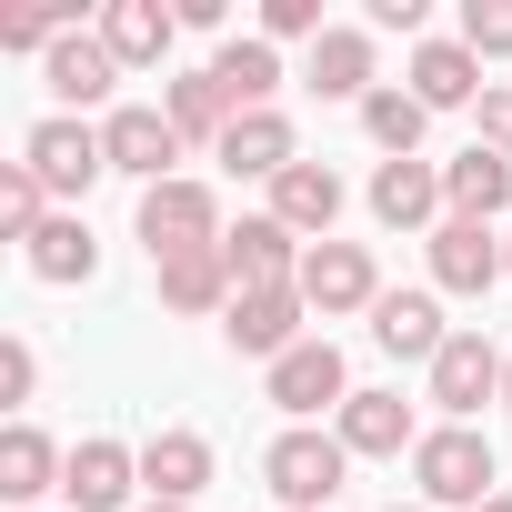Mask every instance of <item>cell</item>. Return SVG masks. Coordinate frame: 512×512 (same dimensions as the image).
<instances>
[{
	"instance_id": "obj_1",
	"label": "cell",
	"mask_w": 512,
	"mask_h": 512,
	"mask_svg": "<svg viewBox=\"0 0 512 512\" xmlns=\"http://www.w3.org/2000/svg\"><path fill=\"white\" fill-rule=\"evenodd\" d=\"M412 482H422L432 512H482L492 482H502V462H492V442H482L472 422H442V432L412 442Z\"/></svg>"
},
{
	"instance_id": "obj_2",
	"label": "cell",
	"mask_w": 512,
	"mask_h": 512,
	"mask_svg": "<svg viewBox=\"0 0 512 512\" xmlns=\"http://www.w3.org/2000/svg\"><path fill=\"white\" fill-rule=\"evenodd\" d=\"M342 472H352L342 432H312V422H292V432L262 452V482H272V502H282V512H322V502L342 492Z\"/></svg>"
},
{
	"instance_id": "obj_3",
	"label": "cell",
	"mask_w": 512,
	"mask_h": 512,
	"mask_svg": "<svg viewBox=\"0 0 512 512\" xmlns=\"http://www.w3.org/2000/svg\"><path fill=\"white\" fill-rule=\"evenodd\" d=\"M21 171L41 181V191H61V201H81L101 171H111V151H101V131L91 121H71V111H51L31 141H21Z\"/></svg>"
},
{
	"instance_id": "obj_4",
	"label": "cell",
	"mask_w": 512,
	"mask_h": 512,
	"mask_svg": "<svg viewBox=\"0 0 512 512\" xmlns=\"http://www.w3.org/2000/svg\"><path fill=\"white\" fill-rule=\"evenodd\" d=\"M141 241H151V262H171V251H211L221 241V201L201 181H151L141 191Z\"/></svg>"
},
{
	"instance_id": "obj_5",
	"label": "cell",
	"mask_w": 512,
	"mask_h": 512,
	"mask_svg": "<svg viewBox=\"0 0 512 512\" xmlns=\"http://www.w3.org/2000/svg\"><path fill=\"white\" fill-rule=\"evenodd\" d=\"M101 151H111V171H131L141 191L151 181H181L171 161H181V131H171V111H151V101H121L111 121H101Z\"/></svg>"
},
{
	"instance_id": "obj_6",
	"label": "cell",
	"mask_w": 512,
	"mask_h": 512,
	"mask_svg": "<svg viewBox=\"0 0 512 512\" xmlns=\"http://www.w3.org/2000/svg\"><path fill=\"white\" fill-rule=\"evenodd\" d=\"M302 302L332 322V312H372L382 302V272H372V251L362 241H312L302 251Z\"/></svg>"
},
{
	"instance_id": "obj_7",
	"label": "cell",
	"mask_w": 512,
	"mask_h": 512,
	"mask_svg": "<svg viewBox=\"0 0 512 512\" xmlns=\"http://www.w3.org/2000/svg\"><path fill=\"white\" fill-rule=\"evenodd\" d=\"M221 262L241 292H302V241L272 221V211H251L241 231H221Z\"/></svg>"
},
{
	"instance_id": "obj_8",
	"label": "cell",
	"mask_w": 512,
	"mask_h": 512,
	"mask_svg": "<svg viewBox=\"0 0 512 512\" xmlns=\"http://www.w3.org/2000/svg\"><path fill=\"white\" fill-rule=\"evenodd\" d=\"M432 292H462V302H482L492 282H502V241H492V221H432Z\"/></svg>"
},
{
	"instance_id": "obj_9",
	"label": "cell",
	"mask_w": 512,
	"mask_h": 512,
	"mask_svg": "<svg viewBox=\"0 0 512 512\" xmlns=\"http://www.w3.org/2000/svg\"><path fill=\"white\" fill-rule=\"evenodd\" d=\"M432 402H442V422H472L482 402H502V352L482 332H452L432 362Z\"/></svg>"
},
{
	"instance_id": "obj_10",
	"label": "cell",
	"mask_w": 512,
	"mask_h": 512,
	"mask_svg": "<svg viewBox=\"0 0 512 512\" xmlns=\"http://www.w3.org/2000/svg\"><path fill=\"white\" fill-rule=\"evenodd\" d=\"M71 512H131V492H141V452L131 442H111V432H91V442H71Z\"/></svg>"
},
{
	"instance_id": "obj_11",
	"label": "cell",
	"mask_w": 512,
	"mask_h": 512,
	"mask_svg": "<svg viewBox=\"0 0 512 512\" xmlns=\"http://www.w3.org/2000/svg\"><path fill=\"white\" fill-rule=\"evenodd\" d=\"M302 292H241L231 312H221V332H231V352H251V362H282V352H302L312 332H302Z\"/></svg>"
},
{
	"instance_id": "obj_12",
	"label": "cell",
	"mask_w": 512,
	"mask_h": 512,
	"mask_svg": "<svg viewBox=\"0 0 512 512\" xmlns=\"http://www.w3.org/2000/svg\"><path fill=\"white\" fill-rule=\"evenodd\" d=\"M272 402H282L292 422H312V412H342V402H352V372H342V352H332V342H302V352H282V362H272Z\"/></svg>"
},
{
	"instance_id": "obj_13",
	"label": "cell",
	"mask_w": 512,
	"mask_h": 512,
	"mask_svg": "<svg viewBox=\"0 0 512 512\" xmlns=\"http://www.w3.org/2000/svg\"><path fill=\"white\" fill-rule=\"evenodd\" d=\"M332 432H342V452H352V462H392V452H412V442H422V422H412V402H402V392H352V402L332 412Z\"/></svg>"
},
{
	"instance_id": "obj_14",
	"label": "cell",
	"mask_w": 512,
	"mask_h": 512,
	"mask_svg": "<svg viewBox=\"0 0 512 512\" xmlns=\"http://www.w3.org/2000/svg\"><path fill=\"white\" fill-rule=\"evenodd\" d=\"M272 221H282L292 241H332V221H342V171H332V161H292V171L272 181Z\"/></svg>"
},
{
	"instance_id": "obj_15",
	"label": "cell",
	"mask_w": 512,
	"mask_h": 512,
	"mask_svg": "<svg viewBox=\"0 0 512 512\" xmlns=\"http://www.w3.org/2000/svg\"><path fill=\"white\" fill-rule=\"evenodd\" d=\"M492 211H512V161L472 141L442 161V221H492Z\"/></svg>"
},
{
	"instance_id": "obj_16",
	"label": "cell",
	"mask_w": 512,
	"mask_h": 512,
	"mask_svg": "<svg viewBox=\"0 0 512 512\" xmlns=\"http://www.w3.org/2000/svg\"><path fill=\"white\" fill-rule=\"evenodd\" d=\"M51 482H71V452H61L41 422H11V432H0V492H11L21 512H41Z\"/></svg>"
},
{
	"instance_id": "obj_17",
	"label": "cell",
	"mask_w": 512,
	"mask_h": 512,
	"mask_svg": "<svg viewBox=\"0 0 512 512\" xmlns=\"http://www.w3.org/2000/svg\"><path fill=\"white\" fill-rule=\"evenodd\" d=\"M41 81L61 91V111H101V101H111V81H121V61H111V41H101V31H71V41L41 61Z\"/></svg>"
},
{
	"instance_id": "obj_18",
	"label": "cell",
	"mask_w": 512,
	"mask_h": 512,
	"mask_svg": "<svg viewBox=\"0 0 512 512\" xmlns=\"http://www.w3.org/2000/svg\"><path fill=\"white\" fill-rule=\"evenodd\" d=\"M372 342H382L392 362H442L452 332H442V302H432V292H382V302H372Z\"/></svg>"
},
{
	"instance_id": "obj_19",
	"label": "cell",
	"mask_w": 512,
	"mask_h": 512,
	"mask_svg": "<svg viewBox=\"0 0 512 512\" xmlns=\"http://www.w3.org/2000/svg\"><path fill=\"white\" fill-rule=\"evenodd\" d=\"M141 492L151 502H201L211 492V442L201 432H151L141 442Z\"/></svg>"
},
{
	"instance_id": "obj_20",
	"label": "cell",
	"mask_w": 512,
	"mask_h": 512,
	"mask_svg": "<svg viewBox=\"0 0 512 512\" xmlns=\"http://www.w3.org/2000/svg\"><path fill=\"white\" fill-rule=\"evenodd\" d=\"M292 161H302V141H292L282 111H241V121L221 131V171H241V181H282Z\"/></svg>"
},
{
	"instance_id": "obj_21",
	"label": "cell",
	"mask_w": 512,
	"mask_h": 512,
	"mask_svg": "<svg viewBox=\"0 0 512 512\" xmlns=\"http://www.w3.org/2000/svg\"><path fill=\"white\" fill-rule=\"evenodd\" d=\"M412 101L422 111H482V61L462 41H422L412 51Z\"/></svg>"
},
{
	"instance_id": "obj_22",
	"label": "cell",
	"mask_w": 512,
	"mask_h": 512,
	"mask_svg": "<svg viewBox=\"0 0 512 512\" xmlns=\"http://www.w3.org/2000/svg\"><path fill=\"white\" fill-rule=\"evenodd\" d=\"M442 211V161H382L372 171V221L382 231H422Z\"/></svg>"
},
{
	"instance_id": "obj_23",
	"label": "cell",
	"mask_w": 512,
	"mask_h": 512,
	"mask_svg": "<svg viewBox=\"0 0 512 512\" xmlns=\"http://www.w3.org/2000/svg\"><path fill=\"white\" fill-rule=\"evenodd\" d=\"M171 31H181V11H161V0H111V11H101V41H111L121 71L171 61Z\"/></svg>"
},
{
	"instance_id": "obj_24",
	"label": "cell",
	"mask_w": 512,
	"mask_h": 512,
	"mask_svg": "<svg viewBox=\"0 0 512 512\" xmlns=\"http://www.w3.org/2000/svg\"><path fill=\"white\" fill-rule=\"evenodd\" d=\"M151 272H161V302H171V312H231V302H241L221 241H211V251H171V262H151Z\"/></svg>"
},
{
	"instance_id": "obj_25",
	"label": "cell",
	"mask_w": 512,
	"mask_h": 512,
	"mask_svg": "<svg viewBox=\"0 0 512 512\" xmlns=\"http://www.w3.org/2000/svg\"><path fill=\"white\" fill-rule=\"evenodd\" d=\"M211 81H221V101L231 111H272V91H282V51L251 31V41H221L211 51Z\"/></svg>"
},
{
	"instance_id": "obj_26",
	"label": "cell",
	"mask_w": 512,
	"mask_h": 512,
	"mask_svg": "<svg viewBox=\"0 0 512 512\" xmlns=\"http://www.w3.org/2000/svg\"><path fill=\"white\" fill-rule=\"evenodd\" d=\"M21 262H31L41 282H61V292H71V282H91V272H101V241H91V221H81V211H51V221L31 231Z\"/></svg>"
},
{
	"instance_id": "obj_27",
	"label": "cell",
	"mask_w": 512,
	"mask_h": 512,
	"mask_svg": "<svg viewBox=\"0 0 512 512\" xmlns=\"http://www.w3.org/2000/svg\"><path fill=\"white\" fill-rule=\"evenodd\" d=\"M312 91L322 101H372V31H322L312 41Z\"/></svg>"
},
{
	"instance_id": "obj_28",
	"label": "cell",
	"mask_w": 512,
	"mask_h": 512,
	"mask_svg": "<svg viewBox=\"0 0 512 512\" xmlns=\"http://www.w3.org/2000/svg\"><path fill=\"white\" fill-rule=\"evenodd\" d=\"M362 131H372V151H382V161H422V131H432V111H422L402 81H382V91L362 101Z\"/></svg>"
},
{
	"instance_id": "obj_29",
	"label": "cell",
	"mask_w": 512,
	"mask_h": 512,
	"mask_svg": "<svg viewBox=\"0 0 512 512\" xmlns=\"http://www.w3.org/2000/svg\"><path fill=\"white\" fill-rule=\"evenodd\" d=\"M161 111H171V131H181V141H211V151H221V131L241 121V111L221 101V81H211V71H181V81L161 91Z\"/></svg>"
},
{
	"instance_id": "obj_30",
	"label": "cell",
	"mask_w": 512,
	"mask_h": 512,
	"mask_svg": "<svg viewBox=\"0 0 512 512\" xmlns=\"http://www.w3.org/2000/svg\"><path fill=\"white\" fill-rule=\"evenodd\" d=\"M41 221H51V191H41V181L11 161V171H0V231H11V241L31 251V231H41Z\"/></svg>"
},
{
	"instance_id": "obj_31",
	"label": "cell",
	"mask_w": 512,
	"mask_h": 512,
	"mask_svg": "<svg viewBox=\"0 0 512 512\" xmlns=\"http://www.w3.org/2000/svg\"><path fill=\"white\" fill-rule=\"evenodd\" d=\"M462 51L472 61H512V0H462Z\"/></svg>"
},
{
	"instance_id": "obj_32",
	"label": "cell",
	"mask_w": 512,
	"mask_h": 512,
	"mask_svg": "<svg viewBox=\"0 0 512 512\" xmlns=\"http://www.w3.org/2000/svg\"><path fill=\"white\" fill-rule=\"evenodd\" d=\"M332 21H322V0H262V41L282 51V41H322Z\"/></svg>"
},
{
	"instance_id": "obj_33",
	"label": "cell",
	"mask_w": 512,
	"mask_h": 512,
	"mask_svg": "<svg viewBox=\"0 0 512 512\" xmlns=\"http://www.w3.org/2000/svg\"><path fill=\"white\" fill-rule=\"evenodd\" d=\"M31 382H41V352H31V342H0V392L31 402Z\"/></svg>"
},
{
	"instance_id": "obj_34",
	"label": "cell",
	"mask_w": 512,
	"mask_h": 512,
	"mask_svg": "<svg viewBox=\"0 0 512 512\" xmlns=\"http://www.w3.org/2000/svg\"><path fill=\"white\" fill-rule=\"evenodd\" d=\"M482 151L512 161V91H482Z\"/></svg>"
},
{
	"instance_id": "obj_35",
	"label": "cell",
	"mask_w": 512,
	"mask_h": 512,
	"mask_svg": "<svg viewBox=\"0 0 512 512\" xmlns=\"http://www.w3.org/2000/svg\"><path fill=\"white\" fill-rule=\"evenodd\" d=\"M372 31H422V0H372Z\"/></svg>"
},
{
	"instance_id": "obj_36",
	"label": "cell",
	"mask_w": 512,
	"mask_h": 512,
	"mask_svg": "<svg viewBox=\"0 0 512 512\" xmlns=\"http://www.w3.org/2000/svg\"><path fill=\"white\" fill-rule=\"evenodd\" d=\"M502 412H512V352H502Z\"/></svg>"
},
{
	"instance_id": "obj_37",
	"label": "cell",
	"mask_w": 512,
	"mask_h": 512,
	"mask_svg": "<svg viewBox=\"0 0 512 512\" xmlns=\"http://www.w3.org/2000/svg\"><path fill=\"white\" fill-rule=\"evenodd\" d=\"M141 512H191V502H141Z\"/></svg>"
},
{
	"instance_id": "obj_38",
	"label": "cell",
	"mask_w": 512,
	"mask_h": 512,
	"mask_svg": "<svg viewBox=\"0 0 512 512\" xmlns=\"http://www.w3.org/2000/svg\"><path fill=\"white\" fill-rule=\"evenodd\" d=\"M482 512H512V492H492V502H482Z\"/></svg>"
},
{
	"instance_id": "obj_39",
	"label": "cell",
	"mask_w": 512,
	"mask_h": 512,
	"mask_svg": "<svg viewBox=\"0 0 512 512\" xmlns=\"http://www.w3.org/2000/svg\"><path fill=\"white\" fill-rule=\"evenodd\" d=\"M502 282H512V241H502Z\"/></svg>"
},
{
	"instance_id": "obj_40",
	"label": "cell",
	"mask_w": 512,
	"mask_h": 512,
	"mask_svg": "<svg viewBox=\"0 0 512 512\" xmlns=\"http://www.w3.org/2000/svg\"><path fill=\"white\" fill-rule=\"evenodd\" d=\"M392 512H432V502H392Z\"/></svg>"
}]
</instances>
